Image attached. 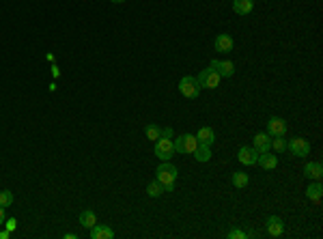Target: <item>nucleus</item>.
Wrapping results in <instances>:
<instances>
[{
  "label": "nucleus",
  "mask_w": 323,
  "mask_h": 239,
  "mask_svg": "<svg viewBox=\"0 0 323 239\" xmlns=\"http://www.w3.org/2000/svg\"><path fill=\"white\" fill-rule=\"evenodd\" d=\"M267 134L272 138L276 136H286V121L284 119H280V117H272L267 121Z\"/></svg>",
  "instance_id": "obj_7"
},
{
  "label": "nucleus",
  "mask_w": 323,
  "mask_h": 239,
  "mask_svg": "<svg viewBox=\"0 0 323 239\" xmlns=\"http://www.w3.org/2000/svg\"><path fill=\"white\" fill-rule=\"evenodd\" d=\"M213 48H216V52H224V54H226V52L233 50V37L226 33L218 35L216 41H213Z\"/></svg>",
  "instance_id": "obj_11"
},
{
  "label": "nucleus",
  "mask_w": 323,
  "mask_h": 239,
  "mask_svg": "<svg viewBox=\"0 0 323 239\" xmlns=\"http://www.w3.org/2000/svg\"><path fill=\"white\" fill-rule=\"evenodd\" d=\"M304 175L308 177V179H315V181H321L323 177V166L319 162H310L304 166Z\"/></svg>",
  "instance_id": "obj_16"
},
{
  "label": "nucleus",
  "mask_w": 323,
  "mask_h": 239,
  "mask_svg": "<svg viewBox=\"0 0 323 239\" xmlns=\"http://www.w3.org/2000/svg\"><path fill=\"white\" fill-rule=\"evenodd\" d=\"M155 179L164 185V192H173L175 190V179H177V168L168 162L160 164L158 170H155Z\"/></svg>",
  "instance_id": "obj_1"
},
{
  "label": "nucleus",
  "mask_w": 323,
  "mask_h": 239,
  "mask_svg": "<svg viewBox=\"0 0 323 239\" xmlns=\"http://www.w3.org/2000/svg\"><path fill=\"white\" fill-rule=\"evenodd\" d=\"M254 149H257L259 153H265L272 149V136H269L267 132H259L257 136H254Z\"/></svg>",
  "instance_id": "obj_9"
},
{
  "label": "nucleus",
  "mask_w": 323,
  "mask_h": 239,
  "mask_svg": "<svg viewBox=\"0 0 323 239\" xmlns=\"http://www.w3.org/2000/svg\"><path fill=\"white\" fill-rule=\"evenodd\" d=\"M196 80H199L201 88H218V86H220V82H222V76L218 74V71L209 65L207 69H202V71H201Z\"/></svg>",
  "instance_id": "obj_3"
},
{
  "label": "nucleus",
  "mask_w": 323,
  "mask_h": 239,
  "mask_svg": "<svg viewBox=\"0 0 323 239\" xmlns=\"http://www.w3.org/2000/svg\"><path fill=\"white\" fill-rule=\"evenodd\" d=\"M0 205H2V207H11L13 205V194L9 190L0 192Z\"/></svg>",
  "instance_id": "obj_25"
},
{
  "label": "nucleus",
  "mask_w": 323,
  "mask_h": 239,
  "mask_svg": "<svg viewBox=\"0 0 323 239\" xmlns=\"http://www.w3.org/2000/svg\"><path fill=\"white\" fill-rule=\"evenodd\" d=\"M226 237L228 239H243V237H246V233H243L242 228H233V231H228Z\"/></svg>",
  "instance_id": "obj_26"
},
{
  "label": "nucleus",
  "mask_w": 323,
  "mask_h": 239,
  "mask_svg": "<svg viewBox=\"0 0 323 239\" xmlns=\"http://www.w3.org/2000/svg\"><path fill=\"white\" fill-rule=\"evenodd\" d=\"M147 194H149V196H153V199H158V196L164 194V185H162L158 179L151 181V183L147 185Z\"/></svg>",
  "instance_id": "obj_21"
},
{
  "label": "nucleus",
  "mask_w": 323,
  "mask_h": 239,
  "mask_svg": "<svg viewBox=\"0 0 323 239\" xmlns=\"http://www.w3.org/2000/svg\"><path fill=\"white\" fill-rule=\"evenodd\" d=\"M4 220H7V216H4V207L0 205V226L4 224Z\"/></svg>",
  "instance_id": "obj_29"
},
{
  "label": "nucleus",
  "mask_w": 323,
  "mask_h": 239,
  "mask_svg": "<svg viewBox=\"0 0 323 239\" xmlns=\"http://www.w3.org/2000/svg\"><path fill=\"white\" fill-rule=\"evenodd\" d=\"M254 9V0H233V11L237 15H248Z\"/></svg>",
  "instance_id": "obj_17"
},
{
  "label": "nucleus",
  "mask_w": 323,
  "mask_h": 239,
  "mask_svg": "<svg viewBox=\"0 0 323 239\" xmlns=\"http://www.w3.org/2000/svg\"><path fill=\"white\" fill-rule=\"evenodd\" d=\"M175 153H194V149L199 147V140H196V136L194 134H183V136H179L175 140Z\"/></svg>",
  "instance_id": "obj_4"
},
{
  "label": "nucleus",
  "mask_w": 323,
  "mask_h": 239,
  "mask_svg": "<svg viewBox=\"0 0 323 239\" xmlns=\"http://www.w3.org/2000/svg\"><path fill=\"white\" fill-rule=\"evenodd\" d=\"M4 226H7L9 233L15 231V226H18V220H13V218H9V220H4Z\"/></svg>",
  "instance_id": "obj_27"
},
{
  "label": "nucleus",
  "mask_w": 323,
  "mask_h": 239,
  "mask_svg": "<svg viewBox=\"0 0 323 239\" xmlns=\"http://www.w3.org/2000/svg\"><path fill=\"white\" fill-rule=\"evenodd\" d=\"M194 136H196V140H199V144H207V147H211V144L216 142V134H213L211 127H201Z\"/></svg>",
  "instance_id": "obj_13"
},
{
  "label": "nucleus",
  "mask_w": 323,
  "mask_h": 239,
  "mask_svg": "<svg viewBox=\"0 0 323 239\" xmlns=\"http://www.w3.org/2000/svg\"><path fill=\"white\" fill-rule=\"evenodd\" d=\"M237 159L242 162L243 166H254L259 159V151L254 147H242L237 153Z\"/></svg>",
  "instance_id": "obj_8"
},
{
  "label": "nucleus",
  "mask_w": 323,
  "mask_h": 239,
  "mask_svg": "<svg viewBox=\"0 0 323 239\" xmlns=\"http://www.w3.org/2000/svg\"><path fill=\"white\" fill-rule=\"evenodd\" d=\"M112 2H114V4H123L125 0H112Z\"/></svg>",
  "instance_id": "obj_31"
},
{
  "label": "nucleus",
  "mask_w": 323,
  "mask_h": 239,
  "mask_svg": "<svg viewBox=\"0 0 323 239\" xmlns=\"http://www.w3.org/2000/svg\"><path fill=\"white\" fill-rule=\"evenodd\" d=\"M272 149H274L276 153L286 151V140H284V136H276V138H272Z\"/></svg>",
  "instance_id": "obj_24"
},
{
  "label": "nucleus",
  "mask_w": 323,
  "mask_h": 239,
  "mask_svg": "<svg viewBox=\"0 0 323 239\" xmlns=\"http://www.w3.org/2000/svg\"><path fill=\"white\" fill-rule=\"evenodd\" d=\"M175 155V144L170 138H160L155 140V158H160L162 162H168Z\"/></svg>",
  "instance_id": "obj_5"
},
{
  "label": "nucleus",
  "mask_w": 323,
  "mask_h": 239,
  "mask_svg": "<svg viewBox=\"0 0 323 239\" xmlns=\"http://www.w3.org/2000/svg\"><path fill=\"white\" fill-rule=\"evenodd\" d=\"M257 164L261 166V168H265V170H274L276 166H278V158H276V155H272L269 151H265V153H259Z\"/></svg>",
  "instance_id": "obj_14"
},
{
  "label": "nucleus",
  "mask_w": 323,
  "mask_h": 239,
  "mask_svg": "<svg viewBox=\"0 0 323 239\" xmlns=\"http://www.w3.org/2000/svg\"><path fill=\"white\" fill-rule=\"evenodd\" d=\"M211 67L222 78H231L233 74H235V65H233L231 60H211Z\"/></svg>",
  "instance_id": "obj_10"
},
{
  "label": "nucleus",
  "mask_w": 323,
  "mask_h": 239,
  "mask_svg": "<svg viewBox=\"0 0 323 239\" xmlns=\"http://www.w3.org/2000/svg\"><path fill=\"white\" fill-rule=\"evenodd\" d=\"M9 235H11L9 231H0V239H9Z\"/></svg>",
  "instance_id": "obj_30"
},
{
  "label": "nucleus",
  "mask_w": 323,
  "mask_h": 239,
  "mask_svg": "<svg viewBox=\"0 0 323 239\" xmlns=\"http://www.w3.org/2000/svg\"><path fill=\"white\" fill-rule=\"evenodd\" d=\"M248 181H250V179H248V175H246V173H242V170L233 173V185H235V188H239V190L246 188Z\"/></svg>",
  "instance_id": "obj_22"
},
{
  "label": "nucleus",
  "mask_w": 323,
  "mask_h": 239,
  "mask_svg": "<svg viewBox=\"0 0 323 239\" xmlns=\"http://www.w3.org/2000/svg\"><path fill=\"white\" fill-rule=\"evenodd\" d=\"M286 149L295 155V158H306L310 153V142L306 138H291L286 142Z\"/></svg>",
  "instance_id": "obj_6"
},
{
  "label": "nucleus",
  "mask_w": 323,
  "mask_h": 239,
  "mask_svg": "<svg viewBox=\"0 0 323 239\" xmlns=\"http://www.w3.org/2000/svg\"><path fill=\"white\" fill-rule=\"evenodd\" d=\"M283 231H284V224H283V220H280L278 216H269L267 218V233L272 237H280L283 235Z\"/></svg>",
  "instance_id": "obj_12"
},
{
  "label": "nucleus",
  "mask_w": 323,
  "mask_h": 239,
  "mask_svg": "<svg viewBox=\"0 0 323 239\" xmlns=\"http://www.w3.org/2000/svg\"><path fill=\"white\" fill-rule=\"evenodd\" d=\"M192 155H194L199 162H209V159H211V149L207 147V144H199V147L194 149V153H192Z\"/></svg>",
  "instance_id": "obj_20"
},
{
  "label": "nucleus",
  "mask_w": 323,
  "mask_h": 239,
  "mask_svg": "<svg viewBox=\"0 0 323 239\" xmlns=\"http://www.w3.org/2000/svg\"><path fill=\"white\" fill-rule=\"evenodd\" d=\"M91 231V239H112L114 237V231L103 224H95L93 228H88Z\"/></svg>",
  "instance_id": "obj_15"
},
{
  "label": "nucleus",
  "mask_w": 323,
  "mask_h": 239,
  "mask_svg": "<svg viewBox=\"0 0 323 239\" xmlns=\"http://www.w3.org/2000/svg\"><path fill=\"white\" fill-rule=\"evenodd\" d=\"M162 138H173V127H164V129H162Z\"/></svg>",
  "instance_id": "obj_28"
},
{
  "label": "nucleus",
  "mask_w": 323,
  "mask_h": 239,
  "mask_svg": "<svg viewBox=\"0 0 323 239\" xmlns=\"http://www.w3.org/2000/svg\"><path fill=\"white\" fill-rule=\"evenodd\" d=\"M179 93L183 97H187V100H196L201 93V84L199 80H196L194 76H185L179 80Z\"/></svg>",
  "instance_id": "obj_2"
},
{
  "label": "nucleus",
  "mask_w": 323,
  "mask_h": 239,
  "mask_svg": "<svg viewBox=\"0 0 323 239\" xmlns=\"http://www.w3.org/2000/svg\"><path fill=\"white\" fill-rule=\"evenodd\" d=\"M321 196H323V188H321L319 181H317V183H310L308 188H306V199H308V200L319 202V200H321Z\"/></svg>",
  "instance_id": "obj_18"
},
{
  "label": "nucleus",
  "mask_w": 323,
  "mask_h": 239,
  "mask_svg": "<svg viewBox=\"0 0 323 239\" xmlns=\"http://www.w3.org/2000/svg\"><path fill=\"white\" fill-rule=\"evenodd\" d=\"M80 224L84 226V228H93L97 224V216H95V211H91V209H86V211H82L80 214Z\"/></svg>",
  "instance_id": "obj_19"
},
{
  "label": "nucleus",
  "mask_w": 323,
  "mask_h": 239,
  "mask_svg": "<svg viewBox=\"0 0 323 239\" xmlns=\"http://www.w3.org/2000/svg\"><path fill=\"white\" fill-rule=\"evenodd\" d=\"M144 136L155 142V140L162 138V127H158V125H147V127H144Z\"/></svg>",
  "instance_id": "obj_23"
}]
</instances>
